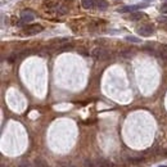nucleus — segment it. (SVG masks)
<instances>
[{"label": "nucleus", "instance_id": "f257e3e1", "mask_svg": "<svg viewBox=\"0 0 167 167\" xmlns=\"http://www.w3.org/2000/svg\"><path fill=\"white\" fill-rule=\"evenodd\" d=\"M91 54L98 60H105V59H108V57H109V52L103 48H95Z\"/></svg>", "mask_w": 167, "mask_h": 167}, {"label": "nucleus", "instance_id": "f03ea898", "mask_svg": "<svg viewBox=\"0 0 167 167\" xmlns=\"http://www.w3.org/2000/svg\"><path fill=\"white\" fill-rule=\"evenodd\" d=\"M35 17H36L35 16V13L30 9L23 10V12L21 13V21H22L23 23H28V22H31V21H34Z\"/></svg>", "mask_w": 167, "mask_h": 167}, {"label": "nucleus", "instance_id": "7ed1b4c3", "mask_svg": "<svg viewBox=\"0 0 167 167\" xmlns=\"http://www.w3.org/2000/svg\"><path fill=\"white\" fill-rule=\"evenodd\" d=\"M42 31V26L41 24H31V26H27L24 28V35H36L39 32Z\"/></svg>", "mask_w": 167, "mask_h": 167}, {"label": "nucleus", "instance_id": "20e7f679", "mask_svg": "<svg viewBox=\"0 0 167 167\" xmlns=\"http://www.w3.org/2000/svg\"><path fill=\"white\" fill-rule=\"evenodd\" d=\"M60 5L59 0H44V6L50 13H54V10Z\"/></svg>", "mask_w": 167, "mask_h": 167}, {"label": "nucleus", "instance_id": "39448f33", "mask_svg": "<svg viewBox=\"0 0 167 167\" xmlns=\"http://www.w3.org/2000/svg\"><path fill=\"white\" fill-rule=\"evenodd\" d=\"M153 31H154V28L152 27V24H144V26L138 28V34L140 36H149L151 34H153Z\"/></svg>", "mask_w": 167, "mask_h": 167}, {"label": "nucleus", "instance_id": "423d86ee", "mask_svg": "<svg viewBox=\"0 0 167 167\" xmlns=\"http://www.w3.org/2000/svg\"><path fill=\"white\" fill-rule=\"evenodd\" d=\"M81 4L85 9H91L97 6V0H81Z\"/></svg>", "mask_w": 167, "mask_h": 167}, {"label": "nucleus", "instance_id": "0eeeda50", "mask_svg": "<svg viewBox=\"0 0 167 167\" xmlns=\"http://www.w3.org/2000/svg\"><path fill=\"white\" fill-rule=\"evenodd\" d=\"M68 12V9H67V6L66 5H63V4H60L58 8H57L54 10V13L53 14H55V16H65V14Z\"/></svg>", "mask_w": 167, "mask_h": 167}, {"label": "nucleus", "instance_id": "6e6552de", "mask_svg": "<svg viewBox=\"0 0 167 167\" xmlns=\"http://www.w3.org/2000/svg\"><path fill=\"white\" fill-rule=\"evenodd\" d=\"M147 5H130V6H125V8H121L118 9V12L121 13H125V12H133V10H136L138 8H144Z\"/></svg>", "mask_w": 167, "mask_h": 167}, {"label": "nucleus", "instance_id": "1a4fd4ad", "mask_svg": "<svg viewBox=\"0 0 167 167\" xmlns=\"http://www.w3.org/2000/svg\"><path fill=\"white\" fill-rule=\"evenodd\" d=\"M158 54H159V58H162L166 62V60H167V47H166V45H163V47L159 48Z\"/></svg>", "mask_w": 167, "mask_h": 167}, {"label": "nucleus", "instance_id": "9d476101", "mask_svg": "<svg viewBox=\"0 0 167 167\" xmlns=\"http://www.w3.org/2000/svg\"><path fill=\"white\" fill-rule=\"evenodd\" d=\"M144 16H145V14H143V13L135 12V13H133V14H130V16H129V19H131V21H138V19H141Z\"/></svg>", "mask_w": 167, "mask_h": 167}, {"label": "nucleus", "instance_id": "9b49d317", "mask_svg": "<svg viewBox=\"0 0 167 167\" xmlns=\"http://www.w3.org/2000/svg\"><path fill=\"white\" fill-rule=\"evenodd\" d=\"M35 166H36V167H49L48 163L45 162L42 158H36V159H35Z\"/></svg>", "mask_w": 167, "mask_h": 167}, {"label": "nucleus", "instance_id": "f8f14e48", "mask_svg": "<svg viewBox=\"0 0 167 167\" xmlns=\"http://www.w3.org/2000/svg\"><path fill=\"white\" fill-rule=\"evenodd\" d=\"M97 6H98L99 9L104 10V9H107V6H108V3L105 1V0H97Z\"/></svg>", "mask_w": 167, "mask_h": 167}, {"label": "nucleus", "instance_id": "ddd939ff", "mask_svg": "<svg viewBox=\"0 0 167 167\" xmlns=\"http://www.w3.org/2000/svg\"><path fill=\"white\" fill-rule=\"evenodd\" d=\"M97 163H98V166H99V167H112L111 162L104 161V159H99V161H98Z\"/></svg>", "mask_w": 167, "mask_h": 167}, {"label": "nucleus", "instance_id": "4468645a", "mask_svg": "<svg viewBox=\"0 0 167 167\" xmlns=\"http://www.w3.org/2000/svg\"><path fill=\"white\" fill-rule=\"evenodd\" d=\"M125 40L126 41H130V42H136V44H139V42H140V39H138V37H135V36H126Z\"/></svg>", "mask_w": 167, "mask_h": 167}, {"label": "nucleus", "instance_id": "2eb2a0df", "mask_svg": "<svg viewBox=\"0 0 167 167\" xmlns=\"http://www.w3.org/2000/svg\"><path fill=\"white\" fill-rule=\"evenodd\" d=\"M85 167H99L98 163H94L90 159H85Z\"/></svg>", "mask_w": 167, "mask_h": 167}, {"label": "nucleus", "instance_id": "dca6fc26", "mask_svg": "<svg viewBox=\"0 0 167 167\" xmlns=\"http://www.w3.org/2000/svg\"><path fill=\"white\" fill-rule=\"evenodd\" d=\"M120 55L123 57V58H130V57L133 55V53H131L130 50H122V52L120 53Z\"/></svg>", "mask_w": 167, "mask_h": 167}, {"label": "nucleus", "instance_id": "f3484780", "mask_svg": "<svg viewBox=\"0 0 167 167\" xmlns=\"http://www.w3.org/2000/svg\"><path fill=\"white\" fill-rule=\"evenodd\" d=\"M144 159L143 158H140V157H138V158H130L129 159V162H133V163H140V162H143Z\"/></svg>", "mask_w": 167, "mask_h": 167}, {"label": "nucleus", "instance_id": "a211bd4d", "mask_svg": "<svg viewBox=\"0 0 167 167\" xmlns=\"http://www.w3.org/2000/svg\"><path fill=\"white\" fill-rule=\"evenodd\" d=\"M18 167H32V166H31V163L28 162V161H22L18 165Z\"/></svg>", "mask_w": 167, "mask_h": 167}, {"label": "nucleus", "instance_id": "6ab92c4d", "mask_svg": "<svg viewBox=\"0 0 167 167\" xmlns=\"http://www.w3.org/2000/svg\"><path fill=\"white\" fill-rule=\"evenodd\" d=\"M158 22H161V23H167V17H158Z\"/></svg>", "mask_w": 167, "mask_h": 167}, {"label": "nucleus", "instance_id": "aec40b11", "mask_svg": "<svg viewBox=\"0 0 167 167\" xmlns=\"http://www.w3.org/2000/svg\"><path fill=\"white\" fill-rule=\"evenodd\" d=\"M161 12L162 13H167V3H165V4L161 5Z\"/></svg>", "mask_w": 167, "mask_h": 167}, {"label": "nucleus", "instance_id": "412c9836", "mask_svg": "<svg viewBox=\"0 0 167 167\" xmlns=\"http://www.w3.org/2000/svg\"><path fill=\"white\" fill-rule=\"evenodd\" d=\"M60 167H75V166L71 165V163H60Z\"/></svg>", "mask_w": 167, "mask_h": 167}, {"label": "nucleus", "instance_id": "4be33fe9", "mask_svg": "<svg viewBox=\"0 0 167 167\" xmlns=\"http://www.w3.org/2000/svg\"><path fill=\"white\" fill-rule=\"evenodd\" d=\"M159 167H167V166H159Z\"/></svg>", "mask_w": 167, "mask_h": 167}]
</instances>
